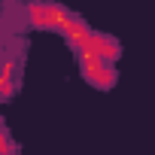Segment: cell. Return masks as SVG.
Instances as JSON below:
<instances>
[{"label":"cell","mask_w":155,"mask_h":155,"mask_svg":"<svg viewBox=\"0 0 155 155\" xmlns=\"http://www.w3.org/2000/svg\"><path fill=\"white\" fill-rule=\"evenodd\" d=\"M73 15L76 12H70L61 3H52V0H34V3L21 6V21L28 28H37V31H58L61 34Z\"/></svg>","instance_id":"6da1fadb"},{"label":"cell","mask_w":155,"mask_h":155,"mask_svg":"<svg viewBox=\"0 0 155 155\" xmlns=\"http://www.w3.org/2000/svg\"><path fill=\"white\" fill-rule=\"evenodd\" d=\"M76 61H79V70L85 76V82H91L94 88L101 91H110L119 79V73H116V64L113 61H104L91 52H76Z\"/></svg>","instance_id":"7a4b0ae2"},{"label":"cell","mask_w":155,"mask_h":155,"mask_svg":"<svg viewBox=\"0 0 155 155\" xmlns=\"http://www.w3.org/2000/svg\"><path fill=\"white\" fill-rule=\"evenodd\" d=\"M73 52H91V55H97V58H104V61H119L122 58V46H119V40L116 37H110V34H101V31H85L82 37H76L73 43H67Z\"/></svg>","instance_id":"3957f363"},{"label":"cell","mask_w":155,"mask_h":155,"mask_svg":"<svg viewBox=\"0 0 155 155\" xmlns=\"http://www.w3.org/2000/svg\"><path fill=\"white\" fill-rule=\"evenodd\" d=\"M18 149H15V140L9 137V131H6V125L0 128V155H15Z\"/></svg>","instance_id":"277c9868"},{"label":"cell","mask_w":155,"mask_h":155,"mask_svg":"<svg viewBox=\"0 0 155 155\" xmlns=\"http://www.w3.org/2000/svg\"><path fill=\"white\" fill-rule=\"evenodd\" d=\"M0 128H3V119H0Z\"/></svg>","instance_id":"5b68a950"}]
</instances>
